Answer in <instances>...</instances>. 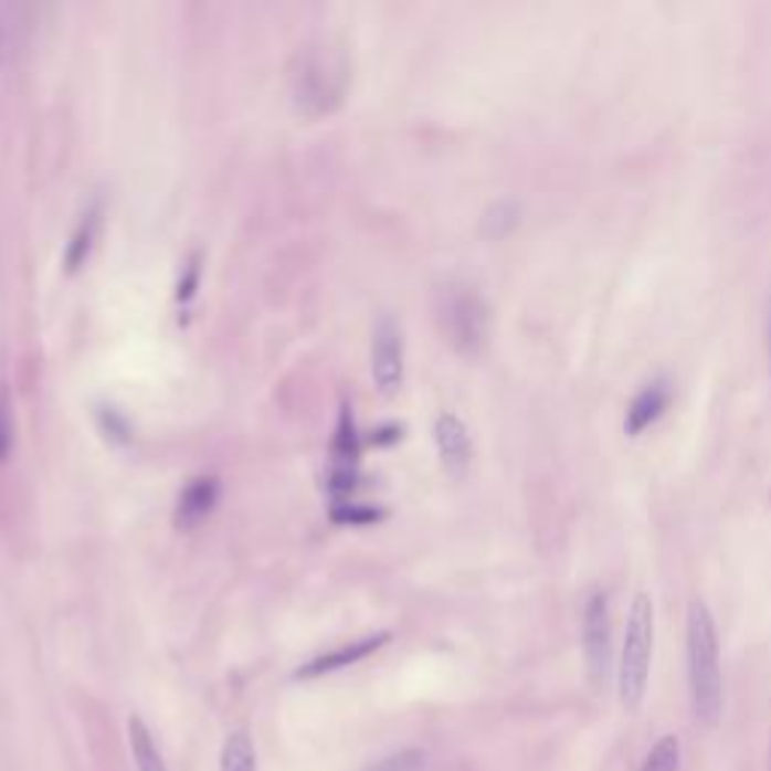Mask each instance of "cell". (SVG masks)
<instances>
[{
  "label": "cell",
  "instance_id": "cell-1",
  "mask_svg": "<svg viewBox=\"0 0 771 771\" xmlns=\"http://www.w3.org/2000/svg\"><path fill=\"white\" fill-rule=\"evenodd\" d=\"M687 687L694 717L715 729L724 717V666L715 615L703 600H694L687 609Z\"/></svg>",
  "mask_w": 771,
  "mask_h": 771
},
{
  "label": "cell",
  "instance_id": "cell-2",
  "mask_svg": "<svg viewBox=\"0 0 771 771\" xmlns=\"http://www.w3.org/2000/svg\"><path fill=\"white\" fill-rule=\"evenodd\" d=\"M347 85H350V61L344 49L331 45L326 36L298 45L296 64L289 70V94L302 115L320 118L335 112L344 103Z\"/></svg>",
  "mask_w": 771,
  "mask_h": 771
},
{
  "label": "cell",
  "instance_id": "cell-3",
  "mask_svg": "<svg viewBox=\"0 0 771 771\" xmlns=\"http://www.w3.org/2000/svg\"><path fill=\"white\" fill-rule=\"evenodd\" d=\"M654 661V600L640 591L630 603L624 642L617 654V703L627 715H636L645 703Z\"/></svg>",
  "mask_w": 771,
  "mask_h": 771
},
{
  "label": "cell",
  "instance_id": "cell-4",
  "mask_svg": "<svg viewBox=\"0 0 771 771\" xmlns=\"http://www.w3.org/2000/svg\"><path fill=\"white\" fill-rule=\"evenodd\" d=\"M434 317L443 338L464 356H476L488 338V305L467 284H443L434 296Z\"/></svg>",
  "mask_w": 771,
  "mask_h": 771
},
{
  "label": "cell",
  "instance_id": "cell-5",
  "mask_svg": "<svg viewBox=\"0 0 771 771\" xmlns=\"http://www.w3.org/2000/svg\"><path fill=\"white\" fill-rule=\"evenodd\" d=\"M582 648L591 682L603 684L612 673V615H609V596L603 591H594L584 603Z\"/></svg>",
  "mask_w": 771,
  "mask_h": 771
},
{
  "label": "cell",
  "instance_id": "cell-6",
  "mask_svg": "<svg viewBox=\"0 0 771 771\" xmlns=\"http://www.w3.org/2000/svg\"><path fill=\"white\" fill-rule=\"evenodd\" d=\"M371 374L383 392H395L404 377V341L395 323L383 317L374 329V347H371Z\"/></svg>",
  "mask_w": 771,
  "mask_h": 771
},
{
  "label": "cell",
  "instance_id": "cell-7",
  "mask_svg": "<svg viewBox=\"0 0 771 771\" xmlns=\"http://www.w3.org/2000/svg\"><path fill=\"white\" fill-rule=\"evenodd\" d=\"M33 15L36 10L28 3H0V70L15 66L24 57L33 36Z\"/></svg>",
  "mask_w": 771,
  "mask_h": 771
},
{
  "label": "cell",
  "instance_id": "cell-8",
  "mask_svg": "<svg viewBox=\"0 0 771 771\" xmlns=\"http://www.w3.org/2000/svg\"><path fill=\"white\" fill-rule=\"evenodd\" d=\"M434 441H437V450H441L443 467L452 476L467 474L471 458H474V443H471V431L462 422V416L441 413L437 422H434Z\"/></svg>",
  "mask_w": 771,
  "mask_h": 771
},
{
  "label": "cell",
  "instance_id": "cell-9",
  "mask_svg": "<svg viewBox=\"0 0 771 771\" xmlns=\"http://www.w3.org/2000/svg\"><path fill=\"white\" fill-rule=\"evenodd\" d=\"M669 401H673V389H669V383L663 377L651 380L648 385H642L636 398L630 401L627 416H624V431H627L630 437H640L642 431H648L666 413Z\"/></svg>",
  "mask_w": 771,
  "mask_h": 771
},
{
  "label": "cell",
  "instance_id": "cell-10",
  "mask_svg": "<svg viewBox=\"0 0 771 771\" xmlns=\"http://www.w3.org/2000/svg\"><path fill=\"white\" fill-rule=\"evenodd\" d=\"M385 640H389L385 633H377V636H365V640L353 642V645H344V648L326 651V654H320V657H314L310 663H305V666H302V669L296 673V678H317V675L344 669V666L362 661V657H368L371 651H377L380 645H385Z\"/></svg>",
  "mask_w": 771,
  "mask_h": 771
},
{
  "label": "cell",
  "instance_id": "cell-11",
  "mask_svg": "<svg viewBox=\"0 0 771 771\" xmlns=\"http://www.w3.org/2000/svg\"><path fill=\"white\" fill-rule=\"evenodd\" d=\"M214 500H218V479L214 476H199L178 497L176 521L181 528H193V525H199L202 518L209 516Z\"/></svg>",
  "mask_w": 771,
  "mask_h": 771
},
{
  "label": "cell",
  "instance_id": "cell-12",
  "mask_svg": "<svg viewBox=\"0 0 771 771\" xmlns=\"http://www.w3.org/2000/svg\"><path fill=\"white\" fill-rule=\"evenodd\" d=\"M127 736H130V750L133 760H136V769L139 771H169L166 769L163 757L157 750L151 732L142 724V717H130L127 720Z\"/></svg>",
  "mask_w": 771,
  "mask_h": 771
},
{
  "label": "cell",
  "instance_id": "cell-13",
  "mask_svg": "<svg viewBox=\"0 0 771 771\" xmlns=\"http://www.w3.org/2000/svg\"><path fill=\"white\" fill-rule=\"evenodd\" d=\"M221 771H256V750L244 729L226 736L221 750Z\"/></svg>",
  "mask_w": 771,
  "mask_h": 771
},
{
  "label": "cell",
  "instance_id": "cell-14",
  "mask_svg": "<svg viewBox=\"0 0 771 771\" xmlns=\"http://www.w3.org/2000/svg\"><path fill=\"white\" fill-rule=\"evenodd\" d=\"M640 771H682V741L673 732H666L654 741V748L645 753Z\"/></svg>",
  "mask_w": 771,
  "mask_h": 771
},
{
  "label": "cell",
  "instance_id": "cell-15",
  "mask_svg": "<svg viewBox=\"0 0 771 771\" xmlns=\"http://www.w3.org/2000/svg\"><path fill=\"white\" fill-rule=\"evenodd\" d=\"M331 455H335L338 471H341V474H350V467L356 464V455H359V441H356L353 413H350V410H344L341 413V422H338V434H335V446H331Z\"/></svg>",
  "mask_w": 771,
  "mask_h": 771
},
{
  "label": "cell",
  "instance_id": "cell-16",
  "mask_svg": "<svg viewBox=\"0 0 771 771\" xmlns=\"http://www.w3.org/2000/svg\"><path fill=\"white\" fill-rule=\"evenodd\" d=\"M425 769V750L422 748H404L398 753H389L383 760L365 765L362 771H422Z\"/></svg>",
  "mask_w": 771,
  "mask_h": 771
},
{
  "label": "cell",
  "instance_id": "cell-17",
  "mask_svg": "<svg viewBox=\"0 0 771 771\" xmlns=\"http://www.w3.org/2000/svg\"><path fill=\"white\" fill-rule=\"evenodd\" d=\"M94 232H97V211H91L88 218H85V223H82L76 235H73V242H70V251H66V268H70V272H76L78 265L85 263L91 242H94Z\"/></svg>",
  "mask_w": 771,
  "mask_h": 771
},
{
  "label": "cell",
  "instance_id": "cell-18",
  "mask_svg": "<svg viewBox=\"0 0 771 771\" xmlns=\"http://www.w3.org/2000/svg\"><path fill=\"white\" fill-rule=\"evenodd\" d=\"M12 446V401L7 385L0 383V464L7 462Z\"/></svg>",
  "mask_w": 771,
  "mask_h": 771
},
{
  "label": "cell",
  "instance_id": "cell-19",
  "mask_svg": "<svg viewBox=\"0 0 771 771\" xmlns=\"http://www.w3.org/2000/svg\"><path fill=\"white\" fill-rule=\"evenodd\" d=\"M516 223V205L513 202H497L495 209L485 214V230L492 235H504Z\"/></svg>",
  "mask_w": 771,
  "mask_h": 771
},
{
  "label": "cell",
  "instance_id": "cell-20",
  "mask_svg": "<svg viewBox=\"0 0 771 771\" xmlns=\"http://www.w3.org/2000/svg\"><path fill=\"white\" fill-rule=\"evenodd\" d=\"M765 338H769V377H771V298H769V317H765Z\"/></svg>",
  "mask_w": 771,
  "mask_h": 771
}]
</instances>
